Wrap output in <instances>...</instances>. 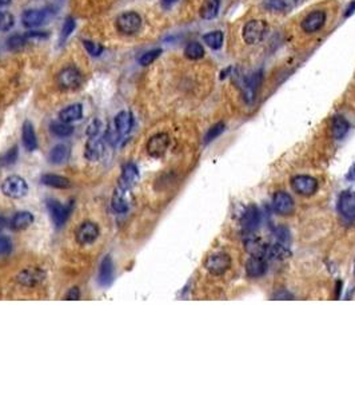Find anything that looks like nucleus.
<instances>
[{
    "mask_svg": "<svg viewBox=\"0 0 355 401\" xmlns=\"http://www.w3.org/2000/svg\"><path fill=\"white\" fill-rule=\"evenodd\" d=\"M70 147L64 143H59L52 147L50 153V162L54 165H63L70 159Z\"/></svg>",
    "mask_w": 355,
    "mask_h": 401,
    "instance_id": "bb28decb",
    "label": "nucleus"
},
{
    "mask_svg": "<svg viewBox=\"0 0 355 401\" xmlns=\"http://www.w3.org/2000/svg\"><path fill=\"white\" fill-rule=\"evenodd\" d=\"M100 230L99 226L95 222L91 221H85L83 223H80L79 227L75 231V240L76 242L82 246H87L94 244L98 238H99Z\"/></svg>",
    "mask_w": 355,
    "mask_h": 401,
    "instance_id": "0eeeda50",
    "label": "nucleus"
},
{
    "mask_svg": "<svg viewBox=\"0 0 355 401\" xmlns=\"http://www.w3.org/2000/svg\"><path fill=\"white\" fill-rule=\"evenodd\" d=\"M176 0H162V4L165 5V7H170L171 4H174Z\"/></svg>",
    "mask_w": 355,
    "mask_h": 401,
    "instance_id": "8fccbe9b",
    "label": "nucleus"
},
{
    "mask_svg": "<svg viewBox=\"0 0 355 401\" xmlns=\"http://www.w3.org/2000/svg\"><path fill=\"white\" fill-rule=\"evenodd\" d=\"M12 0H0V5H7L10 4Z\"/></svg>",
    "mask_w": 355,
    "mask_h": 401,
    "instance_id": "3c124183",
    "label": "nucleus"
},
{
    "mask_svg": "<svg viewBox=\"0 0 355 401\" xmlns=\"http://www.w3.org/2000/svg\"><path fill=\"white\" fill-rule=\"evenodd\" d=\"M51 131L59 138H65V136H70L74 133V127L70 123H64V122H54L51 123Z\"/></svg>",
    "mask_w": 355,
    "mask_h": 401,
    "instance_id": "2f4dec72",
    "label": "nucleus"
},
{
    "mask_svg": "<svg viewBox=\"0 0 355 401\" xmlns=\"http://www.w3.org/2000/svg\"><path fill=\"white\" fill-rule=\"evenodd\" d=\"M354 12H355V0H353L350 4H349V7H347V10H346L345 16L346 18H349V16H350L351 14H354Z\"/></svg>",
    "mask_w": 355,
    "mask_h": 401,
    "instance_id": "de8ad7c7",
    "label": "nucleus"
},
{
    "mask_svg": "<svg viewBox=\"0 0 355 401\" xmlns=\"http://www.w3.org/2000/svg\"><path fill=\"white\" fill-rule=\"evenodd\" d=\"M219 0H205L200 7V18L205 20H211L216 18L219 12Z\"/></svg>",
    "mask_w": 355,
    "mask_h": 401,
    "instance_id": "cd10ccee",
    "label": "nucleus"
},
{
    "mask_svg": "<svg viewBox=\"0 0 355 401\" xmlns=\"http://www.w3.org/2000/svg\"><path fill=\"white\" fill-rule=\"evenodd\" d=\"M349 129H350V125H349V122L343 116H335L334 118L331 131H333V136L335 139H342L349 133Z\"/></svg>",
    "mask_w": 355,
    "mask_h": 401,
    "instance_id": "c85d7f7f",
    "label": "nucleus"
},
{
    "mask_svg": "<svg viewBox=\"0 0 355 401\" xmlns=\"http://www.w3.org/2000/svg\"><path fill=\"white\" fill-rule=\"evenodd\" d=\"M225 129L226 125L223 122H218V123H215L214 126H211L205 136V143H210V142H212L214 139H216V138L225 131Z\"/></svg>",
    "mask_w": 355,
    "mask_h": 401,
    "instance_id": "473e14b6",
    "label": "nucleus"
},
{
    "mask_svg": "<svg viewBox=\"0 0 355 401\" xmlns=\"http://www.w3.org/2000/svg\"><path fill=\"white\" fill-rule=\"evenodd\" d=\"M138 179H139V169H138V166L135 163H132V162H128L122 169V174H120L118 186L123 187L125 190H131V187L135 185Z\"/></svg>",
    "mask_w": 355,
    "mask_h": 401,
    "instance_id": "2eb2a0df",
    "label": "nucleus"
},
{
    "mask_svg": "<svg viewBox=\"0 0 355 401\" xmlns=\"http://www.w3.org/2000/svg\"><path fill=\"white\" fill-rule=\"evenodd\" d=\"M260 222V213L258 210V207L255 205H251L249 207H246V210L242 214L240 218V225L245 229L246 231H254L259 226Z\"/></svg>",
    "mask_w": 355,
    "mask_h": 401,
    "instance_id": "aec40b11",
    "label": "nucleus"
},
{
    "mask_svg": "<svg viewBox=\"0 0 355 401\" xmlns=\"http://www.w3.org/2000/svg\"><path fill=\"white\" fill-rule=\"evenodd\" d=\"M45 271L40 267H27V269H23L20 270L18 274H16V282L21 286H25V288H34V286H38L40 284H43L45 280Z\"/></svg>",
    "mask_w": 355,
    "mask_h": 401,
    "instance_id": "423d86ee",
    "label": "nucleus"
},
{
    "mask_svg": "<svg viewBox=\"0 0 355 401\" xmlns=\"http://www.w3.org/2000/svg\"><path fill=\"white\" fill-rule=\"evenodd\" d=\"M34 222V214L31 211L23 210V211H18L16 214L12 216L10 221V226L11 229L14 230H24L27 227H30Z\"/></svg>",
    "mask_w": 355,
    "mask_h": 401,
    "instance_id": "393cba45",
    "label": "nucleus"
},
{
    "mask_svg": "<svg viewBox=\"0 0 355 401\" xmlns=\"http://www.w3.org/2000/svg\"><path fill=\"white\" fill-rule=\"evenodd\" d=\"M346 178H347L349 180H355V163L351 166V169L349 170V173H347Z\"/></svg>",
    "mask_w": 355,
    "mask_h": 401,
    "instance_id": "09e8293b",
    "label": "nucleus"
},
{
    "mask_svg": "<svg viewBox=\"0 0 355 401\" xmlns=\"http://www.w3.org/2000/svg\"><path fill=\"white\" fill-rule=\"evenodd\" d=\"M25 43H27L25 36L18 35V34H16V35H12L8 38V40H7V47H8L10 50L16 51L19 50V48H21Z\"/></svg>",
    "mask_w": 355,
    "mask_h": 401,
    "instance_id": "e433bc0d",
    "label": "nucleus"
},
{
    "mask_svg": "<svg viewBox=\"0 0 355 401\" xmlns=\"http://www.w3.org/2000/svg\"><path fill=\"white\" fill-rule=\"evenodd\" d=\"M130 190H125L123 187L118 186L114 191V196H112V200H111V206H112V210L119 214H123L128 210L130 203L127 200V194Z\"/></svg>",
    "mask_w": 355,
    "mask_h": 401,
    "instance_id": "4be33fe9",
    "label": "nucleus"
},
{
    "mask_svg": "<svg viewBox=\"0 0 355 401\" xmlns=\"http://www.w3.org/2000/svg\"><path fill=\"white\" fill-rule=\"evenodd\" d=\"M47 207H48V211H50L51 220L55 223L56 227H62V226L64 225L67 220H68V217H70L71 211H72V203L65 206L62 205L60 202H58L55 200H48Z\"/></svg>",
    "mask_w": 355,
    "mask_h": 401,
    "instance_id": "9d476101",
    "label": "nucleus"
},
{
    "mask_svg": "<svg viewBox=\"0 0 355 401\" xmlns=\"http://www.w3.org/2000/svg\"><path fill=\"white\" fill-rule=\"evenodd\" d=\"M338 209L346 220L355 221V193L353 191L342 193L338 200Z\"/></svg>",
    "mask_w": 355,
    "mask_h": 401,
    "instance_id": "f3484780",
    "label": "nucleus"
},
{
    "mask_svg": "<svg viewBox=\"0 0 355 401\" xmlns=\"http://www.w3.org/2000/svg\"><path fill=\"white\" fill-rule=\"evenodd\" d=\"M265 7L267 10L280 12V11H285L287 8V3H286V0H266Z\"/></svg>",
    "mask_w": 355,
    "mask_h": 401,
    "instance_id": "58836bf2",
    "label": "nucleus"
},
{
    "mask_svg": "<svg viewBox=\"0 0 355 401\" xmlns=\"http://www.w3.org/2000/svg\"><path fill=\"white\" fill-rule=\"evenodd\" d=\"M262 82V72H254L252 75L240 78L239 89L247 103H252L256 96V91Z\"/></svg>",
    "mask_w": 355,
    "mask_h": 401,
    "instance_id": "6e6552de",
    "label": "nucleus"
},
{
    "mask_svg": "<svg viewBox=\"0 0 355 401\" xmlns=\"http://www.w3.org/2000/svg\"><path fill=\"white\" fill-rule=\"evenodd\" d=\"M267 30V24L263 20H250L247 22L242 31V36L247 45H256L263 40Z\"/></svg>",
    "mask_w": 355,
    "mask_h": 401,
    "instance_id": "20e7f679",
    "label": "nucleus"
},
{
    "mask_svg": "<svg viewBox=\"0 0 355 401\" xmlns=\"http://www.w3.org/2000/svg\"><path fill=\"white\" fill-rule=\"evenodd\" d=\"M267 271V260L262 254H252L246 262V273L251 278H259Z\"/></svg>",
    "mask_w": 355,
    "mask_h": 401,
    "instance_id": "4468645a",
    "label": "nucleus"
},
{
    "mask_svg": "<svg viewBox=\"0 0 355 401\" xmlns=\"http://www.w3.org/2000/svg\"><path fill=\"white\" fill-rule=\"evenodd\" d=\"M326 23L325 11H313L305 19L302 20V28L307 34H313L319 31Z\"/></svg>",
    "mask_w": 355,
    "mask_h": 401,
    "instance_id": "dca6fc26",
    "label": "nucleus"
},
{
    "mask_svg": "<svg viewBox=\"0 0 355 401\" xmlns=\"http://www.w3.org/2000/svg\"><path fill=\"white\" fill-rule=\"evenodd\" d=\"M170 146V136L166 133H159L151 136L150 140L147 142V153L154 158H159L165 154Z\"/></svg>",
    "mask_w": 355,
    "mask_h": 401,
    "instance_id": "9b49d317",
    "label": "nucleus"
},
{
    "mask_svg": "<svg viewBox=\"0 0 355 401\" xmlns=\"http://www.w3.org/2000/svg\"><path fill=\"white\" fill-rule=\"evenodd\" d=\"M51 16L48 10H27L21 15V23L25 28H35L45 23Z\"/></svg>",
    "mask_w": 355,
    "mask_h": 401,
    "instance_id": "ddd939ff",
    "label": "nucleus"
},
{
    "mask_svg": "<svg viewBox=\"0 0 355 401\" xmlns=\"http://www.w3.org/2000/svg\"><path fill=\"white\" fill-rule=\"evenodd\" d=\"M142 25V18L138 12L130 11V12H123L116 18V28L120 34L125 35H132L138 32Z\"/></svg>",
    "mask_w": 355,
    "mask_h": 401,
    "instance_id": "7ed1b4c3",
    "label": "nucleus"
},
{
    "mask_svg": "<svg viewBox=\"0 0 355 401\" xmlns=\"http://www.w3.org/2000/svg\"><path fill=\"white\" fill-rule=\"evenodd\" d=\"M75 25V19H74L72 16L65 18L64 23H63V27H62V34H60V40H62V42H64V40L74 32Z\"/></svg>",
    "mask_w": 355,
    "mask_h": 401,
    "instance_id": "f704fd0d",
    "label": "nucleus"
},
{
    "mask_svg": "<svg viewBox=\"0 0 355 401\" xmlns=\"http://www.w3.org/2000/svg\"><path fill=\"white\" fill-rule=\"evenodd\" d=\"M185 55L186 58H188L191 60L202 59L205 56V48L198 42H191L185 48Z\"/></svg>",
    "mask_w": 355,
    "mask_h": 401,
    "instance_id": "c756f323",
    "label": "nucleus"
},
{
    "mask_svg": "<svg viewBox=\"0 0 355 401\" xmlns=\"http://www.w3.org/2000/svg\"><path fill=\"white\" fill-rule=\"evenodd\" d=\"M271 206L274 211H276L280 216H287L290 214L292 209H294V200L291 196L286 191H276L272 200H271Z\"/></svg>",
    "mask_w": 355,
    "mask_h": 401,
    "instance_id": "f8f14e48",
    "label": "nucleus"
},
{
    "mask_svg": "<svg viewBox=\"0 0 355 401\" xmlns=\"http://www.w3.org/2000/svg\"><path fill=\"white\" fill-rule=\"evenodd\" d=\"M160 54H162V50H160V48H155V50L147 51L146 54H143V55L139 58V65L140 66L151 65L152 62H155V60L159 58Z\"/></svg>",
    "mask_w": 355,
    "mask_h": 401,
    "instance_id": "c9c22d12",
    "label": "nucleus"
},
{
    "mask_svg": "<svg viewBox=\"0 0 355 401\" xmlns=\"http://www.w3.org/2000/svg\"><path fill=\"white\" fill-rule=\"evenodd\" d=\"M272 298H274V300H291V298H292V294L289 293L287 290H282L275 293V294L272 296Z\"/></svg>",
    "mask_w": 355,
    "mask_h": 401,
    "instance_id": "49530a36",
    "label": "nucleus"
},
{
    "mask_svg": "<svg viewBox=\"0 0 355 401\" xmlns=\"http://www.w3.org/2000/svg\"><path fill=\"white\" fill-rule=\"evenodd\" d=\"M114 271H115L114 261L110 256H105L100 262L99 271H98V284L103 288L110 286L114 281Z\"/></svg>",
    "mask_w": 355,
    "mask_h": 401,
    "instance_id": "a211bd4d",
    "label": "nucleus"
},
{
    "mask_svg": "<svg viewBox=\"0 0 355 401\" xmlns=\"http://www.w3.org/2000/svg\"><path fill=\"white\" fill-rule=\"evenodd\" d=\"M3 226H4V220H3V218L0 217V230L3 229Z\"/></svg>",
    "mask_w": 355,
    "mask_h": 401,
    "instance_id": "603ef678",
    "label": "nucleus"
},
{
    "mask_svg": "<svg viewBox=\"0 0 355 401\" xmlns=\"http://www.w3.org/2000/svg\"><path fill=\"white\" fill-rule=\"evenodd\" d=\"M275 236L279 244H283V245L286 246L289 245L290 237H289V230H287V229H285V227H278L275 231Z\"/></svg>",
    "mask_w": 355,
    "mask_h": 401,
    "instance_id": "79ce46f5",
    "label": "nucleus"
},
{
    "mask_svg": "<svg viewBox=\"0 0 355 401\" xmlns=\"http://www.w3.org/2000/svg\"><path fill=\"white\" fill-rule=\"evenodd\" d=\"M354 274H355V265H354Z\"/></svg>",
    "mask_w": 355,
    "mask_h": 401,
    "instance_id": "5fc2aeb1",
    "label": "nucleus"
},
{
    "mask_svg": "<svg viewBox=\"0 0 355 401\" xmlns=\"http://www.w3.org/2000/svg\"><path fill=\"white\" fill-rule=\"evenodd\" d=\"M100 129H102V123H100L99 119H94L91 122L90 125L87 126V130H85V134L92 138V136H98L99 134Z\"/></svg>",
    "mask_w": 355,
    "mask_h": 401,
    "instance_id": "a19ab883",
    "label": "nucleus"
},
{
    "mask_svg": "<svg viewBox=\"0 0 355 401\" xmlns=\"http://www.w3.org/2000/svg\"><path fill=\"white\" fill-rule=\"evenodd\" d=\"M83 45H84L85 51H87L91 56H99L100 54L103 52V45H99V43H95V42L84 40V42H83Z\"/></svg>",
    "mask_w": 355,
    "mask_h": 401,
    "instance_id": "4c0bfd02",
    "label": "nucleus"
},
{
    "mask_svg": "<svg viewBox=\"0 0 355 401\" xmlns=\"http://www.w3.org/2000/svg\"><path fill=\"white\" fill-rule=\"evenodd\" d=\"M1 193L8 198L19 200V198L27 196L28 185H27L24 178L19 176H10L7 177L1 183Z\"/></svg>",
    "mask_w": 355,
    "mask_h": 401,
    "instance_id": "f257e3e1",
    "label": "nucleus"
},
{
    "mask_svg": "<svg viewBox=\"0 0 355 401\" xmlns=\"http://www.w3.org/2000/svg\"><path fill=\"white\" fill-rule=\"evenodd\" d=\"M291 187L300 196H313L318 190V180L311 176H295L291 178Z\"/></svg>",
    "mask_w": 355,
    "mask_h": 401,
    "instance_id": "1a4fd4ad",
    "label": "nucleus"
},
{
    "mask_svg": "<svg viewBox=\"0 0 355 401\" xmlns=\"http://www.w3.org/2000/svg\"><path fill=\"white\" fill-rule=\"evenodd\" d=\"M82 80H83V75L75 66L64 67L56 75V85L59 86V89L62 90H74L82 85Z\"/></svg>",
    "mask_w": 355,
    "mask_h": 401,
    "instance_id": "f03ea898",
    "label": "nucleus"
},
{
    "mask_svg": "<svg viewBox=\"0 0 355 401\" xmlns=\"http://www.w3.org/2000/svg\"><path fill=\"white\" fill-rule=\"evenodd\" d=\"M16 158H18V149L14 147L12 150L8 151V153L1 158V159H3V165H12L16 160Z\"/></svg>",
    "mask_w": 355,
    "mask_h": 401,
    "instance_id": "37998d69",
    "label": "nucleus"
},
{
    "mask_svg": "<svg viewBox=\"0 0 355 401\" xmlns=\"http://www.w3.org/2000/svg\"><path fill=\"white\" fill-rule=\"evenodd\" d=\"M223 39H225L223 32H220V31H212V32H209V34H206L203 36L206 45L212 50H219L220 47L223 45Z\"/></svg>",
    "mask_w": 355,
    "mask_h": 401,
    "instance_id": "7c9ffc66",
    "label": "nucleus"
},
{
    "mask_svg": "<svg viewBox=\"0 0 355 401\" xmlns=\"http://www.w3.org/2000/svg\"><path fill=\"white\" fill-rule=\"evenodd\" d=\"M82 116H83V107L80 103L67 106L59 112V119L64 123H72V122L80 120Z\"/></svg>",
    "mask_w": 355,
    "mask_h": 401,
    "instance_id": "a878e982",
    "label": "nucleus"
},
{
    "mask_svg": "<svg viewBox=\"0 0 355 401\" xmlns=\"http://www.w3.org/2000/svg\"><path fill=\"white\" fill-rule=\"evenodd\" d=\"M12 250V242L8 237L0 236V256H7Z\"/></svg>",
    "mask_w": 355,
    "mask_h": 401,
    "instance_id": "ea45409f",
    "label": "nucleus"
},
{
    "mask_svg": "<svg viewBox=\"0 0 355 401\" xmlns=\"http://www.w3.org/2000/svg\"><path fill=\"white\" fill-rule=\"evenodd\" d=\"M0 165H3V159L1 158H0Z\"/></svg>",
    "mask_w": 355,
    "mask_h": 401,
    "instance_id": "864d4df0",
    "label": "nucleus"
},
{
    "mask_svg": "<svg viewBox=\"0 0 355 401\" xmlns=\"http://www.w3.org/2000/svg\"><path fill=\"white\" fill-rule=\"evenodd\" d=\"M42 183L48 187H54V189H60V190H65L72 187V182L68 179L67 177L59 176V174H43L42 178Z\"/></svg>",
    "mask_w": 355,
    "mask_h": 401,
    "instance_id": "b1692460",
    "label": "nucleus"
},
{
    "mask_svg": "<svg viewBox=\"0 0 355 401\" xmlns=\"http://www.w3.org/2000/svg\"><path fill=\"white\" fill-rule=\"evenodd\" d=\"M15 24V18L10 12L5 11H0V31L1 32H7L10 31Z\"/></svg>",
    "mask_w": 355,
    "mask_h": 401,
    "instance_id": "72a5a7b5",
    "label": "nucleus"
},
{
    "mask_svg": "<svg viewBox=\"0 0 355 401\" xmlns=\"http://www.w3.org/2000/svg\"><path fill=\"white\" fill-rule=\"evenodd\" d=\"M104 142L103 139H100L98 136H92L87 140L84 147V156L85 159L90 160V162H96L99 160L103 154H104Z\"/></svg>",
    "mask_w": 355,
    "mask_h": 401,
    "instance_id": "6ab92c4d",
    "label": "nucleus"
},
{
    "mask_svg": "<svg viewBox=\"0 0 355 401\" xmlns=\"http://www.w3.org/2000/svg\"><path fill=\"white\" fill-rule=\"evenodd\" d=\"M43 38H47V34L40 31H30L25 34V39H43Z\"/></svg>",
    "mask_w": 355,
    "mask_h": 401,
    "instance_id": "a18cd8bd",
    "label": "nucleus"
},
{
    "mask_svg": "<svg viewBox=\"0 0 355 401\" xmlns=\"http://www.w3.org/2000/svg\"><path fill=\"white\" fill-rule=\"evenodd\" d=\"M231 266V258L227 253H214L205 261L206 270L212 276H222Z\"/></svg>",
    "mask_w": 355,
    "mask_h": 401,
    "instance_id": "39448f33",
    "label": "nucleus"
},
{
    "mask_svg": "<svg viewBox=\"0 0 355 401\" xmlns=\"http://www.w3.org/2000/svg\"><path fill=\"white\" fill-rule=\"evenodd\" d=\"M134 126V116L130 111H120L119 114L115 116L114 120V127L118 131L120 136L127 135Z\"/></svg>",
    "mask_w": 355,
    "mask_h": 401,
    "instance_id": "412c9836",
    "label": "nucleus"
},
{
    "mask_svg": "<svg viewBox=\"0 0 355 401\" xmlns=\"http://www.w3.org/2000/svg\"><path fill=\"white\" fill-rule=\"evenodd\" d=\"M21 140H23V146L25 150L34 151L38 147V138H36V133L34 126L30 120H25L21 127Z\"/></svg>",
    "mask_w": 355,
    "mask_h": 401,
    "instance_id": "5701e85b",
    "label": "nucleus"
},
{
    "mask_svg": "<svg viewBox=\"0 0 355 401\" xmlns=\"http://www.w3.org/2000/svg\"><path fill=\"white\" fill-rule=\"evenodd\" d=\"M80 298V290L79 288H71L70 290L67 291V294L64 296V300L67 301H76Z\"/></svg>",
    "mask_w": 355,
    "mask_h": 401,
    "instance_id": "c03bdc74",
    "label": "nucleus"
}]
</instances>
